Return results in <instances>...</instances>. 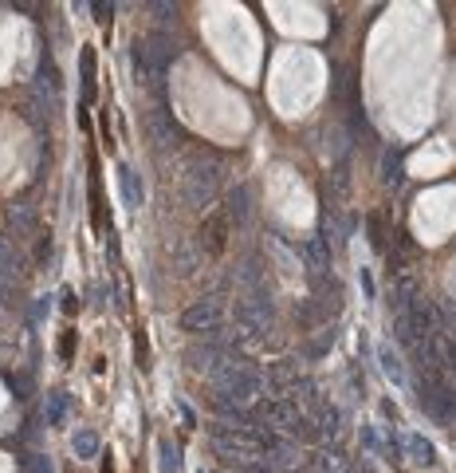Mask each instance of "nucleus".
Instances as JSON below:
<instances>
[{"label":"nucleus","mask_w":456,"mask_h":473,"mask_svg":"<svg viewBox=\"0 0 456 473\" xmlns=\"http://www.w3.org/2000/svg\"><path fill=\"white\" fill-rule=\"evenodd\" d=\"M377 367L386 371V379L389 383H405V371H401V359H397V351H394V343H377Z\"/></svg>","instance_id":"obj_13"},{"label":"nucleus","mask_w":456,"mask_h":473,"mask_svg":"<svg viewBox=\"0 0 456 473\" xmlns=\"http://www.w3.org/2000/svg\"><path fill=\"white\" fill-rule=\"evenodd\" d=\"M110 12H114V4H95V20H110Z\"/></svg>","instance_id":"obj_28"},{"label":"nucleus","mask_w":456,"mask_h":473,"mask_svg":"<svg viewBox=\"0 0 456 473\" xmlns=\"http://www.w3.org/2000/svg\"><path fill=\"white\" fill-rule=\"evenodd\" d=\"M149 138H154V146H166V150L181 142V127L169 115V107H154L149 111Z\"/></svg>","instance_id":"obj_7"},{"label":"nucleus","mask_w":456,"mask_h":473,"mask_svg":"<svg viewBox=\"0 0 456 473\" xmlns=\"http://www.w3.org/2000/svg\"><path fill=\"white\" fill-rule=\"evenodd\" d=\"M119 190H122V202H126L130 209H138V205L146 202V190H142V178H138V170H134L130 162H119Z\"/></svg>","instance_id":"obj_9"},{"label":"nucleus","mask_w":456,"mask_h":473,"mask_svg":"<svg viewBox=\"0 0 456 473\" xmlns=\"http://www.w3.org/2000/svg\"><path fill=\"white\" fill-rule=\"evenodd\" d=\"M228 213L224 209H217V213H208L205 217V225H201V233H197V241H201V249H205V257H213L217 261L220 252H224V245H228Z\"/></svg>","instance_id":"obj_5"},{"label":"nucleus","mask_w":456,"mask_h":473,"mask_svg":"<svg viewBox=\"0 0 456 473\" xmlns=\"http://www.w3.org/2000/svg\"><path fill=\"white\" fill-rule=\"evenodd\" d=\"M4 221H8V233L20 237V241L40 237V217H36V209L28 202H8L4 205Z\"/></svg>","instance_id":"obj_6"},{"label":"nucleus","mask_w":456,"mask_h":473,"mask_svg":"<svg viewBox=\"0 0 456 473\" xmlns=\"http://www.w3.org/2000/svg\"><path fill=\"white\" fill-rule=\"evenodd\" d=\"M315 426H318L323 438H338V434H342V414H338V406L318 403L315 406Z\"/></svg>","instance_id":"obj_12"},{"label":"nucleus","mask_w":456,"mask_h":473,"mask_svg":"<svg viewBox=\"0 0 456 473\" xmlns=\"http://www.w3.org/2000/svg\"><path fill=\"white\" fill-rule=\"evenodd\" d=\"M79 71H83V103H95V51L90 48H83Z\"/></svg>","instance_id":"obj_17"},{"label":"nucleus","mask_w":456,"mask_h":473,"mask_svg":"<svg viewBox=\"0 0 456 473\" xmlns=\"http://www.w3.org/2000/svg\"><path fill=\"white\" fill-rule=\"evenodd\" d=\"M154 12H158L161 20H173V12H177V8H173V4H154Z\"/></svg>","instance_id":"obj_29"},{"label":"nucleus","mask_w":456,"mask_h":473,"mask_svg":"<svg viewBox=\"0 0 456 473\" xmlns=\"http://www.w3.org/2000/svg\"><path fill=\"white\" fill-rule=\"evenodd\" d=\"M268 375V387H291L295 379H303V371H299V359H279Z\"/></svg>","instance_id":"obj_15"},{"label":"nucleus","mask_w":456,"mask_h":473,"mask_svg":"<svg viewBox=\"0 0 456 473\" xmlns=\"http://www.w3.org/2000/svg\"><path fill=\"white\" fill-rule=\"evenodd\" d=\"M63 410H67V394L55 391V394L48 399V422H51V426H60V422H63Z\"/></svg>","instance_id":"obj_22"},{"label":"nucleus","mask_w":456,"mask_h":473,"mask_svg":"<svg viewBox=\"0 0 456 473\" xmlns=\"http://www.w3.org/2000/svg\"><path fill=\"white\" fill-rule=\"evenodd\" d=\"M370 245H374L377 252H389V241H386V229H382V213H370Z\"/></svg>","instance_id":"obj_21"},{"label":"nucleus","mask_w":456,"mask_h":473,"mask_svg":"<svg viewBox=\"0 0 456 473\" xmlns=\"http://www.w3.org/2000/svg\"><path fill=\"white\" fill-rule=\"evenodd\" d=\"M60 308L67 316H75V312H79V296L71 292V288H63V292H60Z\"/></svg>","instance_id":"obj_25"},{"label":"nucleus","mask_w":456,"mask_h":473,"mask_svg":"<svg viewBox=\"0 0 456 473\" xmlns=\"http://www.w3.org/2000/svg\"><path fill=\"white\" fill-rule=\"evenodd\" d=\"M362 288H366V296L374 300V280H370V272H362Z\"/></svg>","instance_id":"obj_30"},{"label":"nucleus","mask_w":456,"mask_h":473,"mask_svg":"<svg viewBox=\"0 0 456 473\" xmlns=\"http://www.w3.org/2000/svg\"><path fill=\"white\" fill-rule=\"evenodd\" d=\"M220 186H224V162L213 158V154L193 158L185 166V174H181V197H185V205H193V209L213 205V197L220 193Z\"/></svg>","instance_id":"obj_1"},{"label":"nucleus","mask_w":456,"mask_h":473,"mask_svg":"<svg viewBox=\"0 0 456 473\" xmlns=\"http://www.w3.org/2000/svg\"><path fill=\"white\" fill-rule=\"evenodd\" d=\"M24 473H51V462L43 458V453L40 458H28V462H24Z\"/></svg>","instance_id":"obj_26"},{"label":"nucleus","mask_w":456,"mask_h":473,"mask_svg":"<svg viewBox=\"0 0 456 473\" xmlns=\"http://www.w3.org/2000/svg\"><path fill=\"white\" fill-rule=\"evenodd\" d=\"M409 453H413L421 465H433L436 462V453H433V446H429V438H421V434H413V438H409Z\"/></svg>","instance_id":"obj_20"},{"label":"nucleus","mask_w":456,"mask_h":473,"mask_svg":"<svg viewBox=\"0 0 456 473\" xmlns=\"http://www.w3.org/2000/svg\"><path fill=\"white\" fill-rule=\"evenodd\" d=\"M382 178H386L389 190L401 186V150L397 146H386V154H382Z\"/></svg>","instance_id":"obj_16"},{"label":"nucleus","mask_w":456,"mask_h":473,"mask_svg":"<svg viewBox=\"0 0 456 473\" xmlns=\"http://www.w3.org/2000/svg\"><path fill=\"white\" fill-rule=\"evenodd\" d=\"M142 48H146V56H149V63H154L158 75H166L169 63L181 56V40L173 36V32H166V28H149L146 40H142Z\"/></svg>","instance_id":"obj_3"},{"label":"nucleus","mask_w":456,"mask_h":473,"mask_svg":"<svg viewBox=\"0 0 456 473\" xmlns=\"http://www.w3.org/2000/svg\"><path fill=\"white\" fill-rule=\"evenodd\" d=\"M71 355H75V332L67 328V332L60 335V359H63V363H71Z\"/></svg>","instance_id":"obj_24"},{"label":"nucleus","mask_w":456,"mask_h":473,"mask_svg":"<svg viewBox=\"0 0 456 473\" xmlns=\"http://www.w3.org/2000/svg\"><path fill=\"white\" fill-rule=\"evenodd\" d=\"M307 261H311V268H315V276L323 272L327 276V268H330V241L323 237V233H315L307 241Z\"/></svg>","instance_id":"obj_14"},{"label":"nucleus","mask_w":456,"mask_h":473,"mask_svg":"<svg viewBox=\"0 0 456 473\" xmlns=\"http://www.w3.org/2000/svg\"><path fill=\"white\" fill-rule=\"evenodd\" d=\"M43 316H48V300H43L40 296V304H32V312H28V320L36 323V320H43Z\"/></svg>","instance_id":"obj_27"},{"label":"nucleus","mask_w":456,"mask_h":473,"mask_svg":"<svg viewBox=\"0 0 456 473\" xmlns=\"http://www.w3.org/2000/svg\"><path fill=\"white\" fill-rule=\"evenodd\" d=\"M201 264H205V249H201V241H197V237H181L177 249H173V268L189 276V272H197Z\"/></svg>","instance_id":"obj_8"},{"label":"nucleus","mask_w":456,"mask_h":473,"mask_svg":"<svg viewBox=\"0 0 456 473\" xmlns=\"http://www.w3.org/2000/svg\"><path fill=\"white\" fill-rule=\"evenodd\" d=\"M158 465H161V473H177V465H181L177 446L169 442V438H161V442H158Z\"/></svg>","instance_id":"obj_19"},{"label":"nucleus","mask_w":456,"mask_h":473,"mask_svg":"<svg viewBox=\"0 0 456 473\" xmlns=\"http://www.w3.org/2000/svg\"><path fill=\"white\" fill-rule=\"evenodd\" d=\"M220 320H224V300L220 296H205V300H193L181 312V332L189 335H208L213 328H220Z\"/></svg>","instance_id":"obj_2"},{"label":"nucleus","mask_w":456,"mask_h":473,"mask_svg":"<svg viewBox=\"0 0 456 473\" xmlns=\"http://www.w3.org/2000/svg\"><path fill=\"white\" fill-rule=\"evenodd\" d=\"M224 213H228L232 225H248V217H252V190L248 186H232V190H228Z\"/></svg>","instance_id":"obj_10"},{"label":"nucleus","mask_w":456,"mask_h":473,"mask_svg":"<svg viewBox=\"0 0 456 473\" xmlns=\"http://www.w3.org/2000/svg\"><path fill=\"white\" fill-rule=\"evenodd\" d=\"M71 450H75V458H99V434L79 430L75 438H71Z\"/></svg>","instance_id":"obj_18"},{"label":"nucleus","mask_w":456,"mask_h":473,"mask_svg":"<svg viewBox=\"0 0 456 473\" xmlns=\"http://www.w3.org/2000/svg\"><path fill=\"white\" fill-rule=\"evenodd\" d=\"M256 414L268 422V430H276V434H288L291 438V430H295V422L303 418V410H299L291 399H260L256 403Z\"/></svg>","instance_id":"obj_4"},{"label":"nucleus","mask_w":456,"mask_h":473,"mask_svg":"<svg viewBox=\"0 0 456 473\" xmlns=\"http://www.w3.org/2000/svg\"><path fill=\"white\" fill-rule=\"evenodd\" d=\"M134 343H138V367H142V371H149V347H146L142 328H134Z\"/></svg>","instance_id":"obj_23"},{"label":"nucleus","mask_w":456,"mask_h":473,"mask_svg":"<svg viewBox=\"0 0 456 473\" xmlns=\"http://www.w3.org/2000/svg\"><path fill=\"white\" fill-rule=\"evenodd\" d=\"M24 272H28V268H24L20 249L0 237V276H4V280H24Z\"/></svg>","instance_id":"obj_11"}]
</instances>
